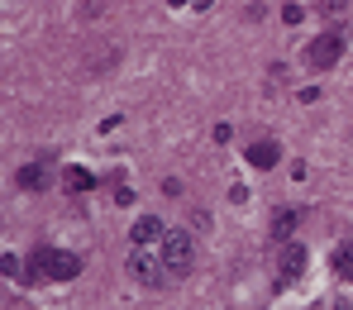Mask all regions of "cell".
<instances>
[{
  "label": "cell",
  "mask_w": 353,
  "mask_h": 310,
  "mask_svg": "<svg viewBox=\"0 0 353 310\" xmlns=\"http://www.w3.org/2000/svg\"><path fill=\"white\" fill-rule=\"evenodd\" d=\"M58 163H53V153H39L34 163H24L19 172H14V186L19 191H29V196H43V191H53V182H58Z\"/></svg>",
  "instance_id": "cell-4"
},
{
  "label": "cell",
  "mask_w": 353,
  "mask_h": 310,
  "mask_svg": "<svg viewBox=\"0 0 353 310\" xmlns=\"http://www.w3.org/2000/svg\"><path fill=\"white\" fill-rule=\"evenodd\" d=\"M163 234H168V225L158 220V215H139L134 225H129V244L134 248H148V244H163Z\"/></svg>",
  "instance_id": "cell-8"
},
{
  "label": "cell",
  "mask_w": 353,
  "mask_h": 310,
  "mask_svg": "<svg viewBox=\"0 0 353 310\" xmlns=\"http://www.w3.org/2000/svg\"><path fill=\"white\" fill-rule=\"evenodd\" d=\"M62 186H67L72 196H81V191H96V177H91L86 167H62Z\"/></svg>",
  "instance_id": "cell-10"
},
{
  "label": "cell",
  "mask_w": 353,
  "mask_h": 310,
  "mask_svg": "<svg viewBox=\"0 0 353 310\" xmlns=\"http://www.w3.org/2000/svg\"><path fill=\"white\" fill-rule=\"evenodd\" d=\"M296 225H301V210H277L272 215V244H292V234H296Z\"/></svg>",
  "instance_id": "cell-9"
},
{
  "label": "cell",
  "mask_w": 353,
  "mask_h": 310,
  "mask_svg": "<svg viewBox=\"0 0 353 310\" xmlns=\"http://www.w3.org/2000/svg\"><path fill=\"white\" fill-rule=\"evenodd\" d=\"M172 5H186V0H172Z\"/></svg>",
  "instance_id": "cell-13"
},
{
  "label": "cell",
  "mask_w": 353,
  "mask_h": 310,
  "mask_svg": "<svg viewBox=\"0 0 353 310\" xmlns=\"http://www.w3.org/2000/svg\"><path fill=\"white\" fill-rule=\"evenodd\" d=\"M344 48H349V29L334 24V29H325V34L310 39V48H305V67H310V72H330L334 62L344 58Z\"/></svg>",
  "instance_id": "cell-2"
},
{
  "label": "cell",
  "mask_w": 353,
  "mask_h": 310,
  "mask_svg": "<svg viewBox=\"0 0 353 310\" xmlns=\"http://www.w3.org/2000/svg\"><path fill=\"white\" fill-rule=\"evenodd\" d=\"M243 163L258 167V172H268V167L282 163V143H277V138H253V143L243 148Z\"/></svg>",
  "instance_id": "cell-7"
},
{
  "label": "cell",
  "mask_w": 353,
  "mask_h": 310,
  "mask_svg": "<svg viewBox=\"0 0 353 310\" xmlns=\"http://www.w3.org/2000/svg\"><path fill=\"white\" fill-rule=\"evenodd\" d=\"M5 277H10V282H34V272H29V267H19V258H14V253H5Z\"/></svg>",
  "instance_id": "cell-12"
},
{
  "label": "cell",
  "mask_w": 353,
  "mask_h": 310,
  "mask_svg": "<svg viewBox=\"0 0 353 310\" xmlns=\"http://www.w3.org/2000/svg\"><path fill=\"white\" fill-rule=\"evenodd\" d=\"M330 267H334L344 282H353V239H344V244L330 253Z\"/></svg>",
  "instance_id": "cell-11"
},
{
  "label": "cell",
  "mask_w": 353,
  "mask_h": 310,
  "mask_svg": "<svg viewBox=\"0 0 353 310\" xmlns=\"http://www.w3.org/2000/svg\"><path fill=\"white\" fill-rule=\"evenodd\" d=\"M124 267H129V277H134L139 287H163V282H168V267H163V258H148V248H134Z\"/></svg>",
  "instance_id": "cell-5"
},
{
  "label": "cell",
  "mask_w": 353,
  "mask_h": 310,
  "mask_svg": "<svg viewBox=\"0 0 353 310\" xmlns=\"http://www.w3.org/2000/svg\"><path fill=\"white\" fill-rule=\"evenodd\" d=\"M305 277V244H282V253H277V291H287L292 282H301Z\"/></svg>",
  "instance_id": "cell-6"
},
{
  "label": "cell",
  "mask_w": 353,
  "mask_h": 310,
  "mask_svg": "<svg viewBox=\"0 0 353 310\" xmlns=\"http://www.w3.org/2000/svg\"><path fill=\"white\" fill-rule=\"evenodd\" d=\"M29 272L34 282H77L81 277V258L67 248H34L29 253Z\"/></svg>",
  "instance_id": "cell-1"
},
{
  "label": "cell",
  "mask_w": 353,
  "mask_h": 310,
  "mask_svg": "<svg viewBox=\"0 0 353 310\" xmlns=\"http://www.w3.org/2000/svg\"><path fill=\"white\" fill-rule=\"evenodd\" d=\"M163 267H168V277H176V282L196 272V239L186 229H168L163 234Z\"/></svg>",
  "instance_id": "cell-3"
}]
</instances>
